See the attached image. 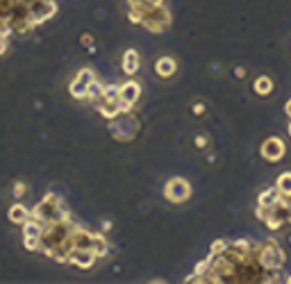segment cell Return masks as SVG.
Segmentation results:
<instances>
[{"mask_svg":"<svg viewBox=\"0 0 291 284\" xmlns=\"http://www.w3.org/2000/svg\"><path fill=\"white\" fill-rule=\"evenodd\" d=\"M137 96H139V84L128 82V84H123V87H119V103L123 105V107H128L130 103H134Z\"/></svg>","mask_w":291,"mask_h":284,"instance_id":"3957f363","label":"cell"},{"mask_svg":"<svg viewBox=\"0 0 291 284\" xmlns=\"http://www.w3.org/2000/svg\"><path fill=\"white\" fill-rule=\"evenodd\" d=\"M68 259H73L77 266L87 268V266H91L93 261H96V252H93L91 248H75L71 255H68Z\"/></svg>","mask_w":291,"mask_h":284,"instance_id":"7a4b0ae2","label":"cell"},{"mask_svg":"<svg viewBox=\"0 0 291 284\" xmlns=\"http://www.w3.org/2000/svg\"><path fill=\"white\" fill-rule=\"evenodd\" d=\"M9 218H12L14 223H25V220H28V212H25L21 205H14L12 212H9Z\"/></svg>","mask_w":291,"mask_h":284,"instance_id":"52a82bcc","label":"cell"},{"mask_svg":"<svg viewBox=\"0 0 291 284\" xmlns=\"http://www.w3.org/2000/svg\"><path fill=\"white\" fill-rule=\"evenodd\" d=\"M271 87H273V84H271L268 77H259V80L255 82V91L257 93H268V91H271Z\"/></svg>","mask_w":291,"mask_h":284,"instance_id":"9c48e42d","label":"cell"},{"mask_svg":"<svg viewBox=\"0 0 291 284\" xmlns=\"http://www.w3.org/2000/svg\"><path fill=\"white\" fill-rule=\"evenodd\" d=\"M262 152H264V157H266V159L275 161V159H280V157H282L284 146H282V141H280V139H268L266 144H264Z\"/></svg>","mask_w":291,"mask_h":284,"instance_id":"277c9868","label":"cell"},{"mask_svg":"<svg viewBox=\"0 0 291 284\" xmlns=\"http://www.w3.org/2000/svg\"><path fill=\"white\" fill-rule=\"evenodd\" d=\"M278 189L284 193V196H291V173H284V175H280Z\"/></svg>","mask_w":291,"mask_h":284,"instance_id":"ba28073f","label":"cell"},{"mask_svg":"<svg viewBox=\"0 0 291 284\" xmlns=\"http://www.w3.org/2000/svg\"><path fill=\"white\" fill-rule=\"evenodd\" d=\"M289 239H291V236H289Z\"/></svg>","mask_w":291,"mask_h":284,"instance_id":"4fadbf2b","label":"cell"},{"mask_svg":"<svg viewBox=\"0 0 291 284\" xmlns=\"http://www.w3.org/2000/svg\"><path fill=\"white\" fill-rule=\"evenodd\" d=\"M173 71H176V62H173L171 57H162V59L157 62V73H160V75H171Z\"/></svg>","mask_w":291,"mask_h":284,"instance_id":"8992f818","label":"cell"},{"mask_svg":"<svg viewBox=\"0 0 291 284\" xmlns=\"http://www.w3.org/2000/svg\"><path fill=\"white\" fill-rule=\"evenodd\" d=\"M289 132H291V125H289Z\"/></svg>","mask_w":291,"mask_h":284,"instance_id":"8fae6325","label":"cell"},{"mask_svg":"<svg viewBox=\"0 0 291 284\" xmlns=\"http://www.w3.org/2000/svg\"><path fill=\"white\" fill-rule=\"evenodd\" d=\"M289 282H291V277H289Z\"/></svg>","mask_w":291,"mask_h":284,"instance_id":"7c38bea8","label":"cell"},{"mask_svg":"<svg viewBox=\"0 0 291 284\" xmlns=\"http://www.w3.org/2000/svg\"><path fill=\"white\" fill-rule=\"evenodd\" d=\"M148 3H150V5H160L162 0H148Z\"/></svg>","mask_w":291,"mask_h":284,"instance_id":"30bf717a","label":"cell"},{"mask_svg":"<svg viewBox=\"0 0 291 284\" xmlns=\"http://www.w3.org/2000/svg\"><path fill=\"white\" fill-rule=\"evenodd\" d=\"M137 68H139V55H137L134 50H128L123 55V71L125 73H134Z\"/></svg>","mask_w":291,"mask_h":284,"instance_id":"5b68a950","label":"cell"},{"mask_svg":"<svg viewBox=\"0 0 291 284\" xmlns=\"http://www.w3.org/2000/svg\"><path fill=\"white\" fill-rule=\"evenodd\" d=\"M166 196L171 198L173 202H180L189 196V184L184 180H171V184L166 187Z\"/></svg>","mask_w":291,"mask_h":284,"instance_id":"6da1fadb","label":"cell"}]
</instances>
